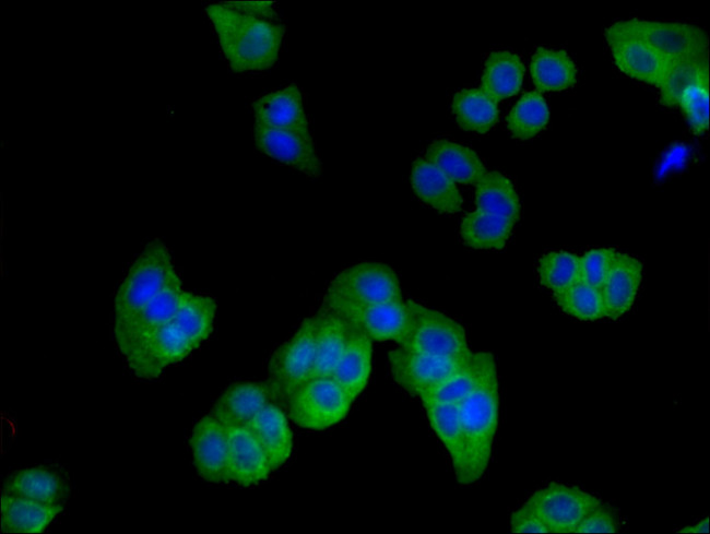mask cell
I'll return each mask as SVG.
<instances>
[{
    "label": "cell",
    "instance_id": "1f68e13d",
    "mask_svg": "<svg viewBox=\"0 0 710 534\" xmlns=\"http://www.w3.org/2000/svg\"><path fill=\"white\" fill-rule=\"evenodd\" d=\"M514 221L481 210L468 213L461 223L464 244L474 249H501L509 239Z\"/></svg>",
    "mask_w": 710,
    "mask_h": 534
},
{
    "label": "cell",
    "instance_id": "ee69618b",
    "mask_svg": "<svg viewBox=\"0 0 710 534\" xmlns=\"http://www.w3.org/2000/svg\"><path fill=\"white\" fill-rule=\"evenodd\" d=\"M224 3L236 11L258 19L272 22L277 19L274 2L271 1H228Z\"/></svg>",
    "mask_w": 710,
    "mask_h": 534
},
{
    "label": "cell",
    "instance_id": "30bf717a",
    "mask_svg": "<svg viewBox=\"0 0 710 534\" xmlns=\"http://www.w3.org/2000/svg\"><path fill=\"white\" fill-rule=\"evenodd\" d=\"M182 292L181 281L177 274L137 312L127 319L114 322L116 344L123 357L157 329L173 321Z\"/></svg>",
    "mask_w": 710,
    "mask_h": 534
},
{
    "label": "cell",
    "instance_id": "d4e9b609",
    "mask_svg": "<svg viewBox=\"0 0 710 534\" xmlns=\"http://www.w3.org/2000/svg\"><path fill=\"white\" fill-rule=\"evenodd\" d=\"M372 341L351 328L344 352L331 378L354 401L366 388L371 371Z\"/></svg>",
    "mask_w": 710,
    "mask_h": 534
},
{
    "label": "cell",
    "instance_id": "83f0119b",
    "mask_svg": "<svg viewBox=\"0 0 710 534\" xmlns=\"http://www.w3.org/2000/svg\"><path fill=\"white\" fill-rule=\"evenodd\" d=\"M4 491L46 505H57L64 496L66 487L55 471L33 466L13 473L5 483Z\"/></svg>",
    "mask_w": 710,
    "mask_h": 534
},
{
    "label": "cell",
    "instance_id": "8fae6325",
    "mask_svg": "<svg viewBox=\"0 0 710 534\" xmlns=\"http://www.w3.org/2000/svg\"><path fill=\"white\" fill-rule=\"evenodd\" d=\"M472 355L465 358H447L399 347L389 352V365L394 381L410 394L419 397L460 370Z\"/></svg>",
    "mask_w": 710,
    "mask_h": 534
},
{
    "label": "cell",
    "instance_id": "8992f818",
    "mask_svg": "<svg viewBox=\"0 0 710 534\" xmlns=\"http://www.w3.org/2000/svg\"><path fill=\"white\" fill-rule=\"evenodd\" d=\"M608 27L642 40L673 62L708 58L707 33L693 24L634 17Z\"/></svg>",
    "mask_w": 710,
    "mask_h": 534
},
{
    "label": "cell",
    "instance_id": "4316f807",
    "mask_svg": "<svg viewBox=\"0 0 710 534\" xmlns=\"http://www.w3.org/2000/svg\"><path fill=\"white\" fill-rule=\"evenodd\" d=\"M421 401L431 429L450 456L455 478L459 482L465 462V444L459 405L429 400Z\"/></svg>",
    "mask_w": 710,
    "mask_h": 534
},
{
    "label": "cell",
    "instance_id": "f1b7e54d",
    "mask_svg": "<svg viewBox=\"0 0 710 534\" xmlns=\"http://www.w3.org/2000/svg\"><path fill=\"white\" fill-rule=\"evenodd\" d=\"M524 67L511 51L497 50L488 55L481 80V88L496 102L514 95L521 87Z\"/></svg>",
    "mask_w": 710,
    "mask_h": 534
},
{
    "label": "cell",
    "instance_id": "4fadbf2b",
    "mask_svg": "<svg viewBox=\"0 0 710 534\" xmlns=\"http://www.w3.org/2000/svg\"><path fill=\"white\" fill-rule=\"evenodd\" d=\"M193 349L196 347L191 341L170 322L153 332L125 359L134 376L152 380L167 366L185 359Z\"/></svg>",
    "mask_w": 710,
    "mask_h": 534
},
{
    "label": "cell",
    "instance_id": "74e56055",
    "mask_svg": "<svg viewBox=\"0 0 710 534\" xmlns=\"http://www.w3.org/2000/svg\"><path fill=\"white\" fill-rule=\"evenodd\" d=\"M537 274L555 297L580 280V257L568 251L547 252L539 261Z\"/></svg>",
    "mask_w": 710,
    "mask_h": 534
},
{
    "label": "cell",
    "instance_id": "d590c367",
    "mask_svg": "<svg viewBox=\"0 0 710 534\" xmlns=\"http://www.w3.org/2000/svg\"><path fill=\"white\" fill-rule=\"evenodd\" d=\"M481 375V352L473 353L457 372L423 393L421 400L459 405L476 387Z\"/></svg>",
    "mask_w": 710,
    "mask_h": 534
},
{
    "label": "cell",
    "instance_id": "bcb514c9",
    "mask_svg": "<svg viewBox=\"0 0 710 534\" xmlns=\"http://www.w3.org/2000/svg\"><path fill=\"white\" fill-rule=\"evenodd\" d=\"M709 532V518L702 519L697 523L685 526L679 533H708Z\"/></svg>",
    "mask_w": 710,
    "mask_h": 534
},
{
    "label": "cell",
    "instance_id": "e575fe53",
    "mask_svg": "<svg viewBox=\"0 0 710 534\" xmlns=\"http://www.w3.org/2000/svg\"><path fill=\"white\" fill-rule=\"evenodd\" d=\"M549 120V108L537 91L526 92L516 103L507 117L512 137L525 140L541 132Z\"/></svg>",
    "mask_w": 710,
    "mask_h": 534
},
{
    "label": "cell",
    "instance_id": "4dcf8cb0",
    "mask_svg": "<svg viewBox=\"0 0 710 534\" xmlns=\"http://www.w3.org/2000/svg\"><path fill=\"white\" fill-rule=\"evenodd\" d=\"M531 76L542 92L561 91L575 85L577 68L564 50L539 47L530 64Z\"/></svg>",
    "mask_w": 710,
    "mask_h": 534
},
{
    "label": "cell",
    "instance_id": "7402d4cb",
    "mask_svg": "<svg viewBox=\"0 0 710 534\" xmlns=\"http://www.w3.org/2000/svg\"><path fill=\"white\" fill-rule=\"evenodd\" d=\"M267 384L240 382L228 387L213 406L212 414L225 427L246 425L270 403Z\"/></svg>",
    "mask_w": 710,
    "mask_h": 534
},
{
    "label": "cell",
    "instance_id": "836d02e7",
    "mask_svg": "<svg viewBox=\"0 0 710 534\" xmlns=\"http://www.w3.org/2000/svg\"><path fill=\"white\" fill-rule=\"evenodd\" d=\"M458 124L470 131L487 132L497 121V102L482 88H463L457 92L451 103Z\"/></svg>",
    "mask_w": 710,
    "mask_h": 534
},
{
    "label": "cell",
    "instance_id": "f35d334b",
    "mask_svg": "<svg viewBox=\"0 0 710 534\" xmlns=\"http://www.w3.org/2000/svg\"><path fill=\"white\" fill-rule=\"evenodd\" d=\"M706 75H709L708 58L674 63L658 86L661 104L677 106L683 92Z\"/></svg>",
    "mask_w": 710,
    "mask_h": 534
},
{
    "label": "cell",
    "instance_id": "7a4b0ae2",
    "mask_svg": "<svg viewBox=\"0 0 710 534\" xmlns=\"http://www.w3.org/2000/svg\"><path fill=\"white\" fill-rule=\"evenodd\" d=\"M465 444L460 485H470L485 473L499 420V391L494 356L481 352V375L474 390L459 404Z\"/></svg>",
    "mask_w": 710,
    "mask_h": 534
},
{
    "label": "cell",
    "instance_id": "484cf974",
    "mask_svg": "<svg viewBox=\"0 0 710 534\" xmlns=\"http://www.w3.org/2000/svg\"><path fill=\"white\" fill-rule=\"evenodd\" d=\"M425 157L455 183L476 185L486 173L473 150L449 140L433 141Z\"/></svg>",
    "mask_w": 710,
    "mask_h": 534
},
{
    "label": "cell",
    "instance_id": "5b68a950",
    "mask_svg": "<svg viewBox=\"0 0 710 534\" xmlns=\"http://www.w3.org/2000/svg\"><path fill=\"white\" fill-rule=\"evenodd\" d=\"M405 302L409 311L407 325L398 342L399 347L447 358H465L473 354L459 322L415 300Z\"/></svg>",
    "mask_w": 710,
    "mask_h": 534
},
{
    "label": "cell",
    "instance_id": "e0dca14e",
    "mask_svg": "<svg viewBox=\"0 0 710 534\" xmlns=\"http://www.w3.org/2000/svg\"><path fill=\"white\" fill-rule=\"evenodd\" d=\"M643 264L637 258L615 252L601 287L605 318L616 320L632 307L642 281Z\"/></svg>",
    "mask_w": 710,
    "mask_h": 534
},
{
    "label": "cell",
    "instance_id": "ba28073f",
    "mask_svg": "<svg viewBox=\"0 0 710 534\" xmlns=\"http://www.w3.org/2000/svg\"><path fill=\"white\" fill-rule=\"evenodd\" d=\"M315 359L313 318L305 319L294 335L272 355L268 365L267 387L272 399L287 397L309 379Z\"/></svg>",
    "mask_w": 710,
    "mask_h": 534
},
{
    "label": "cell",
    "instance_id": "d6a6232c",
    "mask_svg": "<svg viewBox=\"0 0 710 534\" xmlns=\"http://www.w3.org/2000/svg\"><path fill=\"white\" fill-rule=\"evenodd\" d=\"M477 210L517 222L521 205L519 195L509 178L498 171L485 173L475 185Z\"/></svg>",
    "mask_w": 710,
    "mask_h": 534
},
{
    "label": "cell",
    "instance_id": "f546056e",
    "mask_svg": "<svg viewBox=\"0 0 710 534\" xmlns=\"http://www.w3.org/2000/svg\"><path fill=\"white\" fill-rule=\"evenodd\" d=\"M215 313L216 302L212 297L184 290L171 322L198 348L211 335Z\"/></svg>",
    "mask_w": 710,
    "mask_h": 534
},
{
    "label": "cell",
    "instance_id": "3957f363",
    "mask_svg": "<svg viewBox=\"0 0 710 534\" xmlns=\"http://www.w3.org/2000/svg\"><path fill=\"white\" fill-rule=\"evenodd\" d=\"M177 275L171 254L159 239L147 242L131 263L115 296V322L129 318Z\"/></svg>",
    "mask_w": 710,
    "mask_h": 534
},
{
    "label": "cell",
    "instance_id": "cb8c5ba5",
    "mask_svg": "<svg viewBox=\"0 0 710 534\" xmlns=\"http://www.w3.org/2000/svg\"><path fill=\"white\" fill-rule=\"evenodd\" d=\"M411 182L416 195L431 207L443 213L461 210L462 195L455 182L426 157L414 162Z\"/></svg>",
    "mask_w": 710,
    "mask_h": 534
},
{
    "label": "cell",
    "instance_id": "7bdbcfd3",
    "mask_svg": "<svg viewBox=\"0 0 710 534\" xmlns=\"http://www.w3.org/2000/svg\"><path fill=\"white\" fill-rule=\"evenodd\" d=\"M509 523L512 533H548L544 523L523 506L511 513Z\"/></svg>",
    "mask_w": 710,
    "mask_h": 534
},
{
    "label": "cell",
    "instance_id": "ffe728a7",
    "mask_svg": "<svg viewBox=\"0 0 710 534\" xmlns=\"http://www.w3.org/2000/svg\"><path fill=\"white\" fill-rule=\"evenodd\" d=\"M246 428L264 452L272 471L288 460L293 449V436L286 416L277 405L270 402Z\"/></svg>",
    "mask_w": 710,
    "mask_h": 534
},
{
    "label": "cell",
    "instance_id": "277c9868",
    "mask_svg": "<svg viewBox=\"0 0 710 534\" xmlns=\"http://www.w3.org/2000/svg\"><path fill=\"white\" fill-rule=\"evenodd\" d=\"M402 292L395 272L381 262H362L339 272L330 282L321 309L335 310L399 301Z\"/></svg>",
    "mask_w": 710,
    "mask_h": 534
},
{
    "label": "cell",
    "instance_id": "60d3db41",
    "mask_svg": "<svg viewBox=\"0 0 710 534\" xmlns=\"http://www.w3.org/2000/svg\"><path fill=\"white\" fill-rule=\"evenodd\" d=\"M615 252L612 248L587 251L580 257V280L601 289Z\"/></svg>",
    "mask_w": 710,
    "mask_h": 534
},
{
    "label": "cell",
    "instance_id": "52a82bcc",
    "mask_svg": "<svg viewBox=\"0 0 710 534\" xmlns=\"http://www.w3.org/2000/svg\"><path fill=\"white\" fill-rule=\"evenodd\" d=\"M352 402L331 377L308 379L285 401L295 424L316 430L329 428L344 419Z\"/></svg>",
    "mask_w": 710,
    "mask_h": 534
},
{
    "label": "cell",
    "instance_id": "f6af8a7d",
    "mask_svg": "<svg viewBox=\"0 0 710 534\" xmlns=\"http://www.w3.org/2000/svg\"><path fill=\"white\" fill-rule=\"evenodd\" d=\"M689 156L688 149L685 144L676 143L668 147L659 164L656 176L663 177L674 169H681Z\"/></svg>",
    "mask_w": 710,
    "mask_h": 534
},
{
    "label": "cell",
    "instance_id": "9a60e30c",
    "mask_svg": "<svg viewBox=\"0 0 710 534\" xmlns=\"http://www.w3.org/2000/svg\"><path fill=\"white\" fill-rule=\"evenodd\" d=\"M331 311V310H330ZM333 312L371 341H395L402 337L407 325L409 311L403 300L342 307Z\"/></svg>",
    "mask_w": 710,
    "mask_h": 534
},
{
    "label": "cell",
    "instance_id": "5bb4252c",
    "mask_svg": "<svg viewBox=\"0 0 710 534\" xmlns=\"http://www.w3.org/2000/svg\"><path fill=\"white\" fill-rule=\"evenodd\" d=\"M606 43L616 67L625 74L659 86L674 63L642 40L606 27Z\"/></svg>",
    "mask_w": 710,
    "mask_h": 534
},
{
    "label": "cell",
    "instance_id": "6da1fadb",
    "mask_svg": "<svg viewBox=\"0 0 710 534\" xmlns=\"http://www.w3.org/2000/svg\"><path fill=\"white\" fill-rule=\"evenodd\" d=\"M205 14L233 71H262L276 62L285 35L283 24L241 13L224 2L206 5Z\"/></svg>",
    "mask_w": 710,
    "mask_h": 534
},
{
    "label": "cell",
    "instance_id": "9c48e42d",
    "mask_svg": "<svg viewBox=\"0 0 710 534\" xmlns=\"http://www.w3.org/2000/svg\"><path fill=\"white\" fill-rule=\"evenodd\" d=\"M602 501L577 486L549 483L523 503L546 526L548 533H575L584 517Z\"/></svg>",
    "mask_w": 710,
    "mask_h": 534
},
{
    "label": "cell",
    "instance_id": "603a6c76",
    "mask_svg": "<svg viewBox=\"0 0 710 534\" xmlns=\"http://www.w3.org/2000/svg\"><path fill=\"white\" fill-rule=\"evenodd\" d=\"M0 507L3 533H43L63 510L61 503L46 505L5 491L0 497Z\"/></svg>",
    "mask_w": 710,
    "mask_h": 534
},
{
    "label": "cell",
    "instance_id": "b9f144b4",
    "mask_svg": "<svg viewBox=\"0 0 710 534\" xmlns=\"http://www.w3.org/2000/svg\"><path fill=\"white\" fill-rule=\"evenodd\" d=\"M619 520L616 511L603 503L589 512L575 533H617Z\"/></svg>",
    "mask_w": 710,
    "mask_h": 534
},
{
    "label": "cell",
    "instance_id": "44dd1931",
    "mask_svg": "<svg viewBox=\"0 0 710 534\" xmlns=\"http://www.w3.org/2000/svg\"><path fill=\"white\" fill-rule=\"evenodd\" d=\"M315 324V359L309 379L331 377L346 346L351 327L338 313L320 309Z\"/></svg>",
    "mask_w": 710,
    "mask_h": 534
},
{
    "label": "cell",
    "instance_id": "7c38bea8",
    "mask_svg": "<svg viewBox=\"0 0 710 534\" xmlns=\"http://www.w3.org/2000/svg\"><path fill=\"white\" fill-rule=\"evenodd\" d=\"M253 141L261 153L276 162L310 178L321 176V161L309 131L275 129L255 124Z\"/></svg>",
    "mask_w": 710,
    "mask_h": 534
},
{
    "label": "cell",
    "instance_id": "2e32d148",
    "mask_svg": "<svg viewBox=\"0 0 710 534\" xmlns=\"http://www.w3.org/2000/svg\"><path fill=\"white\" fill-rule=\"evenodd\" d=\"M190 448L198 474L212 483L229 482L227 474V428L213 415L194 425Z\"/></svg>",
    "mask_w": 710,
    "mask_h": 534
},
{
    "label": "cell",
    "instance_id": "d6986e66",
    "mask_svg": "<svg viewBox=\"0 0 710 534\" xmlns=\"http://www.w3.org/2000/svg\"><path fill=\"white\" fill-rule=\"evenodd\" d=\"M252 107L255 124L309 131L301 92L296 84L260 96Z\"/></svg>",
    "mask_w": 710,
    "mask_h": 534
},
{
    "label": "cell",
    "instance_id": "ac0fdd59",
    "mask_svg": "<svg viewBox=\"0 0 710 534\" xmlns=\"http://www.w3.org/2000/svg\"><path fill=\"white\" fill-rule=\"evenodd\" d=\"M271 471L264 452L249 430L246 427H228V480L242 487H250L267 479Z\"/></svg>",
    "mask_w": 710,
    "mask_h": 534
},
{
    "label": "cell",
    "instance_id": "ab89813d",
    "mask_svg": "<svg viewBox=\"0 0 710 534\" xmlns=\"http://www.w3.org/2000/svg\"><path fill=\"white\" fill-rule=\"evenodd\" d=\"M687 122L695 134L707 132L709 124V75L688 86L678 100Z\"/></svg>",
    "mask_w": 710,
    "mask_h": 534
},
{
    "label": "cell",
    "instance_id": "8d00e7d4",
    "mask_svg": "<svg viewBox=\"0 0 710 534\" xmlns=\"http://www.w3.org/2000/svg\"><path fill=\"white\" fill-rule=\"evenodd\" d=\"M559 308L579 321H596L605 318L601 289L581 280L555 296Z\"/></svg>",
    "mask_w": 710,
    "mask_h": 534
}]
</instances>
